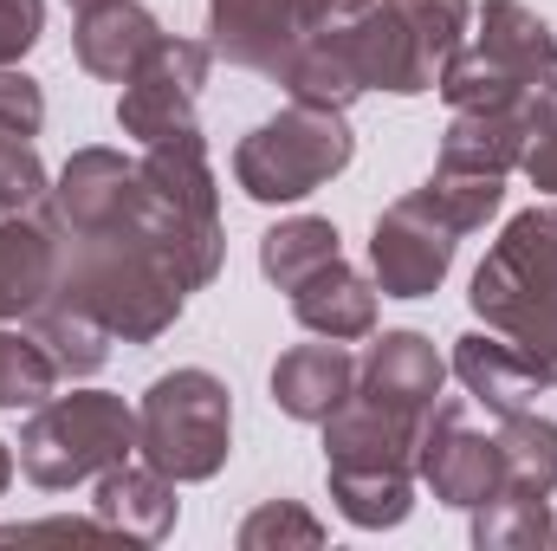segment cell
Segmentation results:
<instances>
[{
	"instance_id": "obj_1",
	"label": "cell",
	"mask_w": 557,
	"mask_h": 551,
	"mask_svg": "<svg viewBox=\"0 0 557 551\" xmlns=\"http://www.w3.org/2000/svg\"><path fill=\"white\" fill-rule=\"evenodd\" d=\"M467 305L539 370L545 390H557V208H525L506 221L473 273Z\"/></svg>"
},
{
	"instance_id": "obj_2",
	"label": "cell",
	"mask_w": 557,
	"mask_h": 551,
	"mask_svg": "<svg viewBox=\"0 0 557 551\" xmlns=\"http://www.w3.org/2000/svg\"><path fill=\"white\" fill-rule=\"evenodd\" d=\"M324 480L357 532H389L416 513V421L350 390L324 421Z\"/></svg>"
},
{
	"instance_id": "obj_3",
	"label": "cell",
	"mask_w": 557,
	"mask_h": 551,
	"mask_svg": "<svg viewBox=\"0 0 557 551\" xmlns=\"http://www.w3.org/2000/svg\"><path fill=\"white\" fill-rule=\"evenodd\" d=\"M137 454V409L111 390L46 396L20 428V474L46 493H72Z\"/></svg>"
},
{
	"instance_id": "obj_4",
	"label": "cell",
	"mask_w": 557,
	"mask_h": 551,
	"mask_svg": "<svg viewBox=\"0 0 557 551\" xmlns=\"http://www.w3.org/2000/svg\"><path fill=\"white\" fill-rule=\"evenodd\" d=\"M137 454L175 487H201L234 454V396L214 370H169L137 403Z\"/></svg>"
},
{
	"instance_id": "obj_5",
	"label": "cell",
	"mask_w": 557,
	"mask_h": 551,
	"mask_svg": "<svg viewBox=\"0 0 557 551\" xmlns=\"http://www.w3.org/2000/svg\"><path fill=\"white\" fill-rule=\"evenodd\" d=\"M357 156V137L344 124V111H318V105H285L278 118L253 124L234 143V182L247 201L285 208L318 195L331 175H344Z\"/></svg>"
},
{
	"instance_id": "obj_6",
	"label": "cell",
	"mask_w": 557,
	"mask_h": 551,
	"mask_svg": "<svg viewBox=\"0 0 557 551\" xmlns=\"http://www.w3.org/2000/svg\"><path fill=\"white\" fill-rule=\"evenodd\" d=\"M208 72H214V46L162 33L156 52L143 59L137 72L124 78V91H117V131L137 137L143 149L162 143V137H175V131H195Z\"/></svg>"
},
{
	"instance_id": "obj_7",
	"label": "cell",
	"mask_w": 557,
	"mask_h": 551,
	"mask_svg": "<svg viewBox=\"0 0 557 551\" xmlns=\"http://www.w3.org/2000/svg\"><path fill=\"white\" fill-rule=\"evenodd\" d=\"M416 480L454 513H473L480 500H493L506 487L499 474V448L493 434L467 428V396H434L416 421Z\"/></svg>"
},
{
	"instance_id": "obj_8",
	"label": "cell",
	"mask_w": 557,
	"mask_h": 551,
	"mask_svg": "<svg viewBox=\"0 0 557 551\" xmlns=\"http://www.w3.org/2000/svg\"><path fill=\"white\" fill-rule=\"evenodd\" d=\"M460 234L421 201L416 188L403 201H389L370 228V279L383 298H428L441 292V279L454 273Z\"/></svg>"
},
{
	"instance_id": "obj_9",
	"label": "cell",
	"mask_w": 557,
	"mask_h": 551,
	"mask_svg": "<svg viewBox=\"0 0 557 551\" xmlns=\"http://www.w3.org/2000/svg\"><path fill=\"white\" fill-rule=\"evenodd\" d=\"M137 188H143V175L124 149L85 143V149H72V162L59 169L46 208H52L59 234H98V228H117V221H124V208L137 201Z\"/></svg>"
},
{
	"instance_id": "obj_10",
	"label": "cell",
	"mask_w": 557,
	"mask_h": 551,
	"mask_svg": "<svg viewBox=\"0 0 557 551\" xmlns=\"http://www.w3.org/2000/svg\"><path fill=\"white\" fill-rule=\"evenodd\" d=\"M59 273H65V234L52 208L0 215V325L46 311L59 298Z\"/></svg>"
},
{
	"instance_id": "obj_11",
	"label": "cell",
	"mask_w": 557,
	"mask_h": 551,
	"mask_svg": "<svg viewBox=\"0 0 557 551\" xmlns=\"http://www.w3.org/2000/svg\"><path fill=\"white\" fill-rule=\"evenodd\" d=\"M298 39V0H208V46L240 72L278 78Z\"/></svg>"
},
{
	"instance_id": "obj_12",
	"label": "cell",
	"mask_w": 557,
	"mask_h": 551,
	"mask_svg": "<svg viewBox=\"0 0 557 551\" xmlns=\"http://www.w3.org/2000/svg\"><path fill=\"white\" fill-rule=\"evenodd\" d=\"M357 390L370 403L396 409L403 421H421V409L447 390V357L421 331H383L357 364Z\"/></svg>"
},
{
	"instance_id": "obj_13",
	"label": "cell",
	"mask_w": 557,
	"mask_h": 551,
	"mask_svg": "<svg viewBox=\"0 0 557 551\" xmlns=\"http://www.w3.org/2000/svg\"><path fill=\"white\" fill-rule=\"evenodd\" d=\"M91 513L104 519V532L111 539H137V546H162L169 532H175V480L169 474H156L143 454L131 461H117V467H104L98 480H91Z\"/></svg>"
},
{
	"instance_id": "obj_14",
	"label": "cell",
	"mask_w": 557,
	"mask_h": 551,
	"mask_svg": "<svg viewBox=\"0 0 557 551\" xmlns=\"http://www.w3.org/2000/svg\"><path fill=\"white\" fill-rule=\"evenodd\" d=\"M162 26L143 0H98V7H78V26H72V52L91 78L104 85H124L143 59L156 52Z\"/></svg>"
},
{
	"instance_id": "obj_15",
	"label": "cell",
	"mask_w": 557,
	"mask_h": 551,
	"mask_svg": "<svg viewBox=\"0 0 557 551\" xmlns=\"http://www.w3.org/2000/svg\"><path fill=\"white\" fill-rule=\"evenodd\" d=\"M447 377H460L467 403H480L486 415L532 409V396L545 390V383H539V370H532V364L499 338V331H467V338H454Z\"/></svg>"
},
{
	"instance_id": "obj_16",
	"label": "cell",
	"mask_w": 557,
	"mask_h": 551,
	"mask_svg": "<svg viewBox=\"0 0 557 551\" xmlns=\"http://www.w3.org/2000/svg\"><path fill=\"white\" fill-rule=\"evenodd\" d=\"M137 169H143V188L156 201H169L175 215H188L201 228H221V182H214V162H208L201 131H175V137L149 143Z\"/></svg>"
},
{
	"instance_id": "obj_17",
	"label": "cell",
	"mask_w": 557,
	"mask_h": 551,
	"mask_svg": "<svg viewBox=\"0 0 557 551\" xmlns=\"http://www.w3.org/2000/svg\"><path fill=\"white\" fill-rule=\"evenodd\" d=\"M357 390V357L324 338V344H292L273 364V403L292 421H324L331 409H344Z\"/></svg>"
},
{
	"instance_id": "obj_18",
	"label": "cell",
	"mask_w": 557,
	"mask_h": 551,
	"mask_svg": "<svg viewBox=\"0 0 557 551\" xmlns=\"http://www.w3.org/2000/svg\"><path fill=\"white\" fill-rule=\"evenodd\" d=\"M292 318L311 338H337V344L376 338V279L344 267V260H331V267H318V273L292 292Z\"/></svg>"
},
{
	"instance_id": "obj_19",
	"label": "cell",
	"mask_w": 557,
	"mask_h": 551,
	"mask_svg": "<svg viewBox=\"0 0 557 551\" xmlns=\"http://www.w3.org/2000/svg\"><path fill=\"white\" fill-rule=\"evenodd\" d=\"M473 46H480L493 65H506L525 91H539V85L557 72V33L525 7V0H486V7H480Z\"/></svg>"
},
{
	"instance_id": "obj_20",
	"label": "cell",
	"mask_w": 557,
	"mask_h": 551,
	"mask_svg": "<svg viewBox=\"0 0 557 551\" xmlns=\"http://www.w3.org/2000/svg\"><path fill=\"white\" fill-rule=\"evenodd\" d=\"M532 105V98H525ZM525 105L499 111H454L441 131V169H473V175H512L525 162Z\"/></svg>"
},
{
	"instance_id": "obj_21",
	"label": "cell",
	"mask_w": 557,
	"mask_h": 551,
	"mask_svg": "<svg viewBox=\"0 0 557 551\" xmlns=\"http://www.w3.org/2000/svg\"><path fill=\"white\" fill-rule=\"evenodd\" d=\"M278 85L292 91V105H318V111H350L363 98V72L350 52V33H311L292 46Z\"/></svg>"
},
{
	"instance_id": "obj_22",
	"label": "cell",
	"mask_w": 557,
	"mask_h": 551,
	"mask_svg": "<svg viewBox=\"0 0 557 551\" xmlns=\"http://www.w3.org/2000/svg\"><path fill=\"white\" fill-rule=\"evenodd\" d=\"M499 474L512 493H557V421L539 409H519V415H499Z\"/></svg>"
},
{
	"instance_id": "obj_23",
	"label": "cell",
	"mask_w": 557,
	"mask_h": 551,
	"mask_svg": "<svg viewBox=\"0 0 557 551\" xmlns=\"http://www.w3.org/2000/svg\"><path fill=\"white\" fill-rule=\"evenodd\" d=\"M331 260H344V247H337V228L324 215H292V221H278V228L260 234V273L273 279L278 292H298Z\"/></svg>"
},
{
	"instance_id": "obj_24",
	"label": "cell",
	"mask_w": 557,
	"mask_h": 551,
	"mask_svg": "<svg viewBox=\"0 0 557 551\" xmlns=\"http://www.w3.org/2000/svg\"><path fill=\"white\" fill-rule=\"evenodd\" d=\"M26 325H33V338L46 344V357L59 364V377H98V370L111 364V344H117V338H111L91 311L65 305V298H52V305L33 311Z\"/></svg>"
},
{
	"instance_id": "obj_25",
	"label": "cell",
	"mask_w": 557,
	"mask_h": 551,
	"mask_svg": "<svg viewBox=\"0 0 557 551\" xmlns=\"http://www.w3.org/2000/svg\"><path fill=\"white\" fill-rule=\"evenodd\" d=\"M473 546L480 551H519V546H557V519L545 493H512L499 487L493 500L473 506Z\"/></svg>"
},
{
	"instance_id": "obj_26",
	"label": "cell",
	"mask_w": 557,
	"mask_h": 551,
	"mask_svg": "<svg viewBox=\"0 0 557 551\" xmlns=\"http://www.w3.org/2000/svg\"><path fill=\"white\" fill-rule=\"evenodd\" d=\"M421 201L467 241V234H480L493 215H499V201H506V175H473V169H441L434 162V175L416 188Z\"/></svg>"
},
{
	"instance_id": "obj_27",
	"label": "cell",
	"mask_w": 557,
	"mask_h": 551,
	"mask_svg": "<svg viewBox=\"0 0 557 551\" xmlns=\"http://www.w3.org/2000/svg\"><path fill=\"white\" fill-rule=\"evenodd\" d=\"M441 98H447V111H499V105H525L532 91L506 72V65H493L480 46H460L447 65H441V85H434Z\"/></svg>"
},
{
	"instance_id": "obj_28",
	"label": "cell",
	"mask_w": 557,
	"mask_h": 551,
	"mask_svg": "<svg viewBox=\"0 0 557 551\" xmlns=\"http://www.w3.org/2000/svg\"><path fill=\"white\" fill-rule=\"evenodd\" d=\"M59 364L46 357V344L33 331L0 325V409H39L46 396H59Z\"/></svg>"
},
{
	"instance_id": "obj_29",
	"label": "cell",
	"mask_w": 557,
	"mask_h": 551,
	"mask_svg": "<svg viewBox=\"0 0 557 551\" xmlns=\"http://www.w3.org/2000/svg\"><path fill=\"white\" fill-rule=\"evenodd\" d=\"M409 33H416V46L434 59V65H447L460 46H467V26H473V0H383Z\"/></svg>"
},
{
	"instance_id": "obj_30",
	"label": "cell",
	"mask_w": 557,
	"mask_h": 551,
	"mask_svg": "<svg viewBox=\"0 0 557 551\" xmlns=\"http://www.w3.org/2000/svg\"><path fill=\"white\" fill-rule=\"evenodd\" d=\"M240 551H285V546H324V519L318 513H305L298 500H267L260 513H247L240 519Z\"/></svg>"
},
{
	"instance_id": "obj_31",
	"label": "cell",
	"mask_w": 557,
	"mask_h": 551,
	"mask_svg": "<svg viewBox=\"0 0 557 551\" xmlns=\"http://www.w3.org/2000/svg\"><path fill=\"white\" fill-rule=\"evenodd\" d=\"M46 195H52V175L39 149L26 137H0V215H33L46 208Z\"/></svg>"
},
{
	"instance_id": "obj_32",
	"label": "cell",
	"mask_w": 557,
	"mask_h": 551,
	"mask_svg": "<svg viewBox=\"0 0 557 551\" xmlns=\"http://www.w3.org/2000/svg\"><path fill=\"white\" fill-rule=\"evenodd\" d=\"M519 169L532 175L539 195H557V72L532 91V105H525V162Z\"/></svg>"
},
{
	"instance_id": "obj_33",
	"label": "cell",
	"mask_w": 557,
	"mask_h": 551,
	"mask_svg": "<svg viewBox=\"0 0 557 551\" xmlns=\"http://www.w3.org/2000/svg\"><path fill=\"white\" fill-rule=\"evenodd\" d=\"M46 124V91L39 78H26L20 65H0V137H39Z\"/></svg>"
},
{
	"instance_id": "obj_34",
	"label": "cell",
	"mask_w": 557,
	"mask_h": 551,
	"mask_svg": "<svg viewBox=\"0 0 557 551\" xmlns=\"http://www.w3.org/2000/svg\"><path fill=\"white\" fill-rule=\"evenodd\" d=\"M46 33V0H0V65H20Z\"/></svg>"
},
{
	"instance_id": "obj_35",
	"label": "cell",
	"mask_w": 557,
	"mask_h": 551,
	"mask_svg": "<svg viewBox=\"0 0 557 551\" xmlns=\"http://www.w3.org/2000/svg\"><path fill=\"white\" fill-rule=\"evenodd\" d=\"M370 7L376 0H298V26H305V39L311 33H350Z\"/></svg>"
},
{
	"instance_id": "obj_36",
	"label": "cell",
	"mask_w": 557,
	"mask_h": 551,
	"mask_svg": "<svg viewBox=\"0 0 557 551\" xmlns=\"http://www.w3.org/2000/svg\"><path fill=\"white\" fill-rule=\"evenodd\" d=\"M7 487H13V448L0 441V493H7Z\"/></svg>"
},
{
	"instance_id": "obj_37",
	"label": "cell",
	"mask_w": 557,
	"mask_h": 551,
	"mask_svg": "<svg viewBox=\"0 0 557 551\" xmlns=\"http://www.w3.org/2000/svg\"><path fill=\"white\" fill-rule=\"evenodd\" d=\"M72 7H98V0H72Z\"/></svg>"
}]
</instances>
